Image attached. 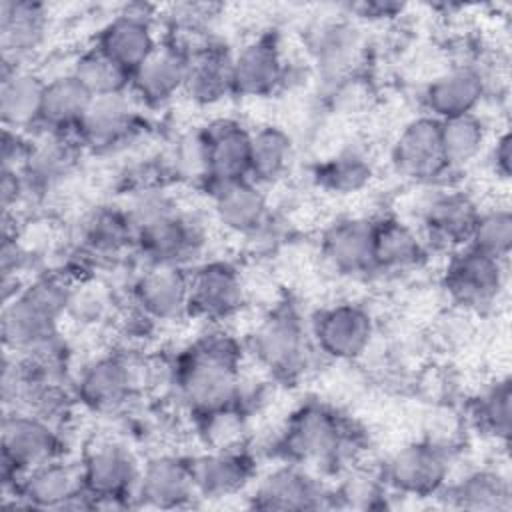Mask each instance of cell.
I'll return each mask as SVG.
<instances>
[{
	"mask_svg": "<svg viewBox=\"0 0 512 512\" xmlns=\"http://www.w3.org/2000/svg\"><path fill=\"white\" fill-rule=\"evenodd\" d=\"M244 348L224 328L200 334L174 360L172 384L182 406L194 416L242 406Z\"/></svg>",
	"mask_w": 512,
	"mask_h": 512,
	"instance_id": "cell-1",
	"label": "cell"
},
{
	"mask_svg": "<svg viewBox=\"0 0 512 512\" xmlns=\"http://www.w3.org/2000/svg\"><path fill=\"white\" fill-rule=\"evenodd\" d=\"M72 282L62 274H42L2 308V342L12 354H34L58 346V324L66 316Z\"/></svg>",
	"mask_w": 512,
	"mask_h": 512,
	"instance_id": "cell-2",
	"label": "cell"
},
{
	"mask_svg": "<svg viewBox=\"0 0 512 512\" xmlns=\"http://www.w3.org/2000/svg\"><path fill=\"white\" fill-rule=\"evenodd\" d=\"M274 450L280 460L310 470H338L358 452V434L336 408L308 400L288 416Z\"/></svg>",
	"mask_w": 512,
	"mask_h": 512,
	"instance_id": "cell-3",
	"label": "cell"
},
{
	"mask_svg": "<svg viewBox=\"0 0 512 512\" xmlns=\"http://www.w3.org/2000/svg\"><path fill=\"white\" fill-rule=\"evenodd\" d=\"M128 212L136 224L134 252L144 264L188 268V264L202 254L206 234L200 220L180 210L168 196L154 188L138 192Z\"/></svg>",
	"mask_w": 512,
	"mask_h": 512,
	"instance_id": "cell-4",
	"label": "cell"
},
{
	"mask_svg": "<svg viewBox=\"0 0 512 512\" xmlns=\"http://www.w3.org/2000/svg\"><path fill=\"white\" fill-rule=\"evenodd\" d=\"M248 350L264 372L282 382L302 378L318 354L310 328L290 304L276 306L256 324Z\"/></svg>",
	"mask_w": 512,
	"mask_h": 512,
	"instance_id": "cell-5",
	"label": "cell"
},
{
	"mask_svg": "<svg viewBox=\"0 0 512 512\" xmlns=\"http://www.w3.org/2000/svg\"><path fill=\"white\" fill-rule=\"evenodd\" d=\"M0 478L4 496L14 492L24 472L60 458L64 442L60 428L26 410H4L0 428Z\"/></svg>",
	"mask_w": 512,
	"mask_h": 512,
	"instance_id": "cell-6",
	"label": "cell"
},
{
	"mask_svg": "<svg viewBox=\"0 0 512 512\" xmlns=\"http://www.w3.org/2000/svg\"><path fill=\"white\" fill-rule=\"evenodd\" d=\"M78 462L92 508L118 510L136 506L134 494L142 462L124 442L100 438L86 446Z\"/></svg>",
	"mask_w": 512,
	"mask_h": 512,
	"instance_id": "cell-7",
	"label": "cell"
},
{
	"mask_svg": "<svg viewBox=\"0 0 512 512\" xmlns=\"http://www.w3.org/2000/svg\"><path fill=\"white\" fill-rule=\"evenodd\" d=\"M450 448L436 440L410 442L380 466V478L392 496L438 498L450 482Z\"/></svg>",
	"mask_w": 512,
	"mask_h": 512,
	"instance_id": "cell-8",
	"label": "cell"
},
{
	"mask_svg": "<svg viewBox=\"0 0 512 512\" xmlns=\"http://www.w3.org/2000/svg\"><path fill=\"white\" fill-rule=\"evenodd\" d=\"M506 270V260L488 256L466 244L450 252L442 278L444 290L460 308L484 312L500 300L508 280Z\"/></svg>",
	"mask_w": 512,
	"mask_h": 512,
	"instance_id": "cell-9",
	"label": "cell"
},
{
	"mask_svg": "<svg viewBox=\"0 0 512 512\" xmlns=\"http://www.w3.org/2000/svg\"><path fill=\"white\" fill-rule=\"evenodd\" d=\"M248 506L278 512L332 508V488L314 470L282 460V464L256 476L248 490Z\"/></svg>",
	"mask_w": 512,
	"mask_h": 512,
	"instance_id": "cell-10",
	"label": "cell"
},
{
	"mask_svg": "<svg viewBox=\"0 0 512 512\" xmlns=\"http://www.w3.org/2000/svg\"><path fill=\"white\" fill-rule=\"evenodd\" d=\"M376 334L370 310L358 302H336L320 308L310 324L316 352L328 360L352 362L362 358Z\"/></svg>",
	"mask_w": 512,
	"mask_h": 512,
	"instance_id": "cell-11",
	"label": "cell"
},
{
	"mask_svg": "<svg viewBox=\"0 0 512 512\" xmlns=\"http://www.w3.org/2000/svg\"><path fill=\"white\" fill-rule=\"evenodd\" d=\"M12 498L14 506L38 510H78L92 508L90 494L84 488L80 462L60 458L48 460L22 474Z\"/></svg>",
	"mask_w": 512,
	"mask_h": 512,
	"instance_id": "cell-12",
	"label": "cell"
},
{
	"mask_svg": "<svg viewBox=\"0 0 512 512\" xmlns=\"http://www.w3.org/2000/svg\"><path fill=\"white\" fill-rule=\"evenodd\" d=\"M136 390L138 372L130 358L108 352L92 358L80 368L72 394L88 412L112 416L128 406Z\"/></svg>",
	"mask_w": 512,
	"mask_h": 512,
	"instance_id": "cell-13",
	"label": "cell"
},
{
	"mask_svg": "<svg viewBox=\"0 0 512 512\" xmlns=\"http://www.w3.org/2000/svg\"><path fill=\"white\" fill-rule=\"evenodd\" d=\"M140 108L130 90L94 96L76 132L80 146L100 154L126 146L140 132Z\"/></svg>",
	"mask_w": 512,
	"mask_h": 512,
	"instance_id": "cell-14",
	"label": "cell"
},
{
	"mask_svg": "<svg viewBox=\"0 0 512 512\" xmlns=\"http://www.w3.org/2000/svg\"><path fill=\"white\" fill-rule=\"evenodd\" d=\"M390 162L404 180L416 184H436L444 180L450 172L442 154L440 120L428 114L408 120L392 144Z\"/></svg>",
	"mask_w": 512,
	"mask_h": 512,
	"instance_id": "cell-15",
	"label": "cell"
},
{
	"mask_svg": "<svg viewBox=\"0 0 512 512\" xmlns=\"http://www.w3.org/2000/svg\"><path fill=\"white\" fill-rule=\"evenodd\" d=\"M132 304L152 322L190 316V270L174 264H144L130 288Z\"/></svg>",
	"mask_w": 512,
	"mask_h": 512,
	"instance_id": "cell-16",
	"label": "cell"
},
{
	"mask_svg": "<svg viewBox=\"0 0 512 512\" xmlns=\"http://www.w3.org/2000/svg\"><path fill=\"white\" fill-rule=\"evenodd\" d=\"M246 300L240 270L228 260H206L190 270V314L210 324L236 316Z\"/></svg>",
	"mask_w": 512,
	"mask_h": 512,
	"instance_id": "cell-17",
	"label": "cell"
},
{
	"mask_svg": "<svg viewBox=\"0 0 512 512\" xmlns=\"http://www.w3.org/2000/svg\"><path fill=\"white\" fill-rule=\"evenodd\" d=\"M288 64L276 34H258L232 54L234 96L264 98L284 86Z\"/></svg>",
	"mask_w": 512,
	"mask_h": 512,
	"instance_id": "cell-18",
	"label": "cell"
},
{
	"mask_svg": "<svg viewBox=\"0 0 512 512\" xmlns=\"http://www.w3.org/2000/svg\"><path fill=\"white\" fill-rule=\"evenodd\" d=\"M190 52L164 38L130 74V94L142 108H162L184 94Z\"/></svg>",
	"mask_w": 512,
	"mask_h": 512,
	"instance_id": "cell-19",
	"label": "cell"
},
{
	"mask_svg": "<svg viewBox=\"0 0 512 512\" xmlns=\"http://www.w3.org/2000/svg\"><path fill=\"white\" fill-rule=\"evenodd\" d=\"M490 90L488 76L474 64H458L436 74L422 92L424 114L448 120L476 114Z\"/></svg>",
	"mask_w": 512,
	"mask_h": 512,
	"instance_id": "cell-20",
	"label": "cell"
},
{
	"mask_svg": "<svg viewBox=\"0 0 512 512\" xmlns=\"http://www.w3.org/2000/svg\"><path fill=\"white\" fill-rule=\"evenodd\" d=\"M198 498L222 500L250 490L256 480V464L246 448L210 450L188 456Z\"/></svg>",
	"mask_w": 512,
	"mask_h": 512,
	"instance_id": "cell-21",
	"label": "cell"
},
{
	"mask_svg": "<svg viewBox=\"0 0 512 512\" xmlns=\"http://www.w3.org/2000/svg\"><path fill=\"white\" fill-rule=\"evenodd\" d=\"M478 212V204L466 192L448 188L432 194L420 210L426 246L448 252L466 246Z\"/></svg>",
	"mask_w": 512,
	"mask_h": 512,
	"instance_id": "cell-22",
	"label": "cell"
},
{
	"mask_svg": "<svg viewBox=\"0 0 512 512\" xmlns=\"http://www.w3.org/2000/svg\"><path fill=\"white\" fill-rule=\"evenodd\" d=\"M136 506L174 510L190 506L198 494L188 456L156 454L142 462L136 484Z\"/></svg>",
	"mask_w": 512,
	"mask_h": 512,
	"instance_id": "cell-23",
	"label": "cell"
},
{
	"mask_svg": "<svg viewBox=\"0 0 512 512\" xmlns=\"http://www.w3.org/2000/svg\"><path fill=\"white\" fill-rule=\"evenodd\" d=\"M160 44L152 16L140 4L126 6L96 34L94 46L132 74Z\"/></svg>",
	"mask_w": 512,
	"mask_h": 512,
	"instance_id": "cell-24",
	"label": "cell"
},
{
	"mask_svg": "<svg viewBox=\"0 0 512 512\" xmlns=\"http://www.w3.org/2000/svg\"><path fill=\"white\" fill-rule=\"evenodd\" d=\"M374 220L344 216L334 220L320 238L324 262L340 276H364L374 272L372 256Z\"/></svg>",
	"mask_w": 512,
	"mask_h": 512,
	"instance_id": "cell-25",
	"label": "cell"
},
{
	"mask_svg": "<svg viewBox=\"0 0 512 512\" xmlns=\"http://www.w3.org/2000/svg\"><path fill=\"white\" fill-rule=\"evenodd\" d=\"M208 178L204 188L248 178L250 130L234 118H216L200 128Z\"/></svg>",
	"mask_w": 512,
	"mask_h": 512,
	"instance_id": "cell-26",
	"label": "cell"
},
{
	"mask_svg": "<svg viewBox=\"0 0 512 512\" xmlns=\"http://www.w3.org/2000/svg\"><path fill=\"white\" fill-rule=\"evenodd\" d=\"M206 192L216 222L232 234L250 236L260 232L268 222V198L262 186L250 178L212 184Z\"/></svg>",
	"mask_w": 512,
	"mask_h": 512,
	"instance_id": "cell-27",
	"label": "cell"
},
{
	"mask_svg": "<svg viewBox=\"0 0 512 512\" xmlns=\"http://www.w3.org/2000/svg\"><path fill=\"white\" fill-rule=\"evenodd\" d=\"M44 74L2 60L0 64V118L2 126L18 132L36 130L44 94Z\"/></svg>",
	"mask_w": 512,
	"mask_h": 512,
	"instance_id": "cell-28",
	"label": "cell"
},
{
	"mask_svg": "<svg viewBox=\"0 0 512 512\" xmlns=\"http://www.w3.org/2000/svg\"><path fill=\"white\" fill-rule=\"evenodd\" d=\"M48 28L46 6L30 0L0 2L2 60L28 66L26 60L42 46Z\"/></svg>",
	"mask_w": 512,
	"mask_h": 512,
	"instance_id": "cell-29",
	"label": "cell"
},
{
	"mask_svg": "<svg viewBox=\"0 0 512 512\" xmlns=\"http://www.w3.org/2000/svg\"><path fill=\"white\" fill-rule=\"evenodd\" d=\"M232 54L222 42L208 40L190 54L184 94L198 106H212L234 96Z\"/></svg>",
	"mask_w": 512,
	"mask_h": 512,
	"instance_id": "cell-30",
	"label": "cell"
},
{
	"mask_svg": "<svg viewBox=\"0 0 512 512\" xmlns=\"http://www.w3.org/2000/svg\"><path fill=\"white\" fill-rule=\"evenodd\" d=\"M372 256L374 272L400 274L418 268L428 256V246L412 224L398 216H380L374 220Z\"/></svg>",
	"mask_w": 512,
	"mask_h": 512,
	"instance_id": "cell-31",
	"label": "cell"
},
{
	"mask_svg": "<svg viewBox=\"0 0 512 512\" xmlns=\"http://www.w3.org/2000/svg\"><path fill=\"white\" fill-rule=\"evenodd\" d=\"M44 78L46 84L42 94L40 120L34 132L76 136L78 126L92 102V94L70 74V70Z\"/></svg>",
	"mask_w": 512,
	"mask_h": 512,
	"instance_id": "cell-32",
	"label": "cell"
},
{
	"mask_svg": "<svg viewBox=\"0 0 512 512\" xmlns=\"http://www.w3.org/2000/svg\"><path fill=\"white\" fill-rule=\"evenodd\" d=\"M80 248L98 258H114L134 250L136 224L128 208L102 204L92 208L78 228Z\"/></svg>",
	"mask_w": 512,
	"mask_h": 512,
	"instance_id": "cell-33",
	"label": "cell"
},
{
	"mask_svg": "<svg viewBox=\"0 0 512 512\" xmlns=\"http://www.w3.org/2000/svg\"><path fill=\"white\" fill-rule=\"evenodd\" d=\"M450 508L474 512H508L512 508V486L498 468H476L450 480L438 494Z\"/></svg>",
	"mask_w": 512,
	"mask_h": 512,
	"instance_id": "cell-34",
	"label": "cell"
},
{
	"mask_svg": "<svg viewBox=\"0 0 512 512\" xmlns=\"http://www.w3.org/2000/svg\"><path fill=\"white\" fill-rule=\"evenodd\" d=\"M312 52L318 74L330 84V88H336L356 76L358 64L364 56V42L352 24L330 22L320 28Z\"/></svg>",
	"mask_w": 512,
	"mask_h": 512,
	"instance_id": "cell-35",
	"label": "cell"
},
{
	"mask_svg": "<svg viewBox=\"0 0 512 512\" xmlns=\"http://www.w3.org/2000/svg\"><path fill=\"white\" fill-rule=\"evenodd\" d=\"M294 158V142L286 130L274 124L250 130V170L248 178L260 186L280 180Z\"/></svg>",
	"mask_w": 512,
	"mask_h": 512,
	"instance_id": "cell-36",
	"label": "cell"
},
{
	"mask_svg": "<svg viewBox=\"0 0 512 512\" xmlns=\"http://www.w3.org/2000/svg\"><path fill=\"white\" fill-rule=\"evenodd\" d=\"M440 142L448 172L472 164L488 144V128L478 114L440 120Z\"/></svg>",
	"mask_w": 512,
	"mask_h": 512,
	"instance_id": "cell-37",
	"label": "cell"
},
{
	"mask_svg": "<svg viewBox=\"0 0 512 512\" xmlns=\"http://www.w3.org/2000/svg\"><path fill=\"white\" fill-rule=\"evenodd\" d=\"M68 70L92 94V98L126 92L130 88V74L94 44L80 50L72 58Z\"/></svg>",
	"mask_w": 512,
	"mask_h": 512,
	"instance_id": "cell-38",
	"label": "cell"
},
{
	"mask_svg": "<svg viewBox=\"0 0 512 512\" xmlns=\"http://www.w3.org/2000/svg\"><path fill=\"white\" fill-rule=\"evenodd\" d=\"M372 174V162L360 150H342L316 166L314 180L320 188L346 196L366 188Z\"/></svg>",
	"mask_w": 512,
	"mask_h": 512,
	"instance_id": "cell-39",
	"label": "cell"
},
{
	"mask_svg": "<svg viewBox=\"0 0 512 512\" xmlns=\"http://www.w3.org/2000/svg\"><path fill=\"white\" fill-rule=\"evenodd\" d=\"M472 418L482 434L502 444L508 442L512 426V386L508 376L494 380L476 396Z\"/></svg>",
	"mask_w": 512,
	"mask_h": 512,
	"instance_id": "cell-40",
	"label": "cell"
},
{
	"mask_svg": "<svg viewBox=\"0 0 512 512\" xmlns=\"http://www.w3.org/2000/svg\"><path fill=\"white\" fill-rule=\"evenodd\" d=\"M468 246L506 260L512 250V212L508 206L480 208L470 232Z\"/></svg>",
	"mask_w": 512,
	"mask_h": 512,
	"instance_id": "cell-41",
	"label": "cell"
},
{
	"mask_svg": "<svg viewBox=\"0 0 512 512\" xmlns=\"http://www.w3.org/2000/svg\"><path fill=\"white\" fill-rule=\"evenodd\" d=\"M194 420L198 426V434L204 442V448H210V450L244 448L248 426H246V412L242 406L224 408Z\"/></svg>",
	"mask_w": 512,
	"mask_h": 512,
	"instance_id": "cell-42",
	"label": "cell"
},
{
	"mask_svg": "<svg viewBox=\"0 0 512 512\" xmlns=\"http://www.w3.org/2000/svg\"><path fill=\"white\" fill-rule=\"evenodd\" d=\"M110 304L112 298L104 286L90 280H80L72 286L66 316L76 318V322L96 324L108 314Z\"/></svg>",
	"mask_w": 512,
	"mask_h": 512,
	"instance_id": "cell-43",
	"label": "cell"
},
{
	"mask_svg": "<svg viewBox=\"0 0 512 512\" xmlns=\"http://www.w3.org/2000/svg\"><path fill=\"white\" fill-rule=\"evenodd\" d=\"M32 154V136L4 128L2 132V168L22 172Z\"/></svg>",
	"mask_w": 512,
	"mask_h": 512,
	"instance_id": "cell-44",
	"label": "cell"
},
{
	"mask_svg": "<svg viewBox=\"0 0 512 512\" xmlns=\"http://www.w3.org/2000/svg\"><path fill=\"white\" fill-rule=\"evenodd\" d=\"M488 160H490L492 172L500 180H510V174H512V138H510V132L506 128L492 142L490 152H488Z\"/></svg>",
	"mask_w": 512,
	"mask_h": 512,
	"instance_id": "cell-45",
	"label": "cell"
},
{
	"mask_svg": "<svg viewBox=\"0 0 512 512\" xmlns=\"http://www.w3.org/2000/svg\"><path fill=\"white\" fill-rule=\"evenodd\" d=\"M352 10L356 14H360V18H364V20L384 22V20H392V18L400 16L404 10V4H398L392 0H370V2L354 4Z\"/></svg>",
	"mask_w": 512,
	"mask_h": 512,
	"instance_id": "cell-46",
	"label": "cell"
}]
</instances>
